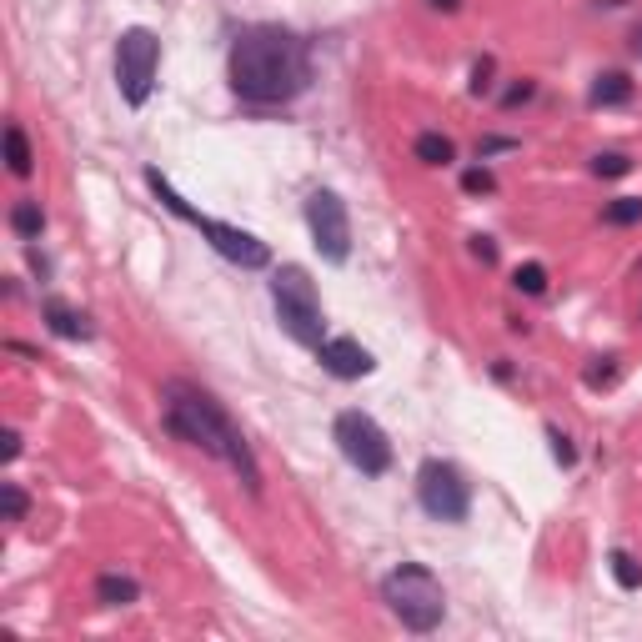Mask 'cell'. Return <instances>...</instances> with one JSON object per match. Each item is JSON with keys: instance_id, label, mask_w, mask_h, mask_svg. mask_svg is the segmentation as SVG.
Here are the masks:
<instances>
[{"instance_id": "25", "label": "cell", "mask_w": 642, "mask_h": 642, "mask_svg": "<svg viewBox=\"0 0 642 642\" xmlns=\"http://www.w3.org/2000/svg\"><path fill=\"white\" fill-rule=\"evenodd\" d=\"M497 151H517V141L512 136H482L477 141V161H492Z\"/></svg>"}, {"instance_id": "17", "label": "cell", "mask_w": 642, "mask_h": 642, "mask_svg": "<svg viewBox=\"0 0 642 642\" xmlns=\"http://www.w3.org/2000/svg\"><path fill=\"white\" fill-rule=\"evenodd\" d=\"M612 582L622 587V592H642V562L632 557V552H612Z\"/></svg>"}, {"instance_id": "5", "label": "cell", "mask_w": 642, "mask_h": 642, "mask_svg": "<svg viewBox=\"0 0 642 642\" xmlns=\"http://www.w3.org/2000/svg\"><path fill=\"white\" fill-rule=\"evenodd\" d=\"M271 306H276V321H281V332L316 352L321 342H327V311H321V296H316V281L301 271V266H281L271 276Z\"/></svg>"}, {"instance_id": "23", "label": "cell", "mask_w": 642, "mask_h": 642, "mask_svg": "<svg viewBox=\"0 0 642 642\" xmlns=\"http://www.w3.org/2000/svg\"><path fill=\"white\" fill-rule=\"evenodd\" d=\"M592 171H597V176H607V181H617V176H627V171H632V161H627L622 151H607V156H597V161H592Z\"/></svg>"}, {"instance_id": "31", "label": "cell", "mask_w": 642, "mask_h": 642, "mask_svg": "<svg viewBox=\"0 0 642 642\" xmlns=\"http://www.w3.org/2000/svg\"><path fill=\"white\" fill-rule=\"evenodd\" d=\"M427 6H432V11H447V16H452V11H462V0H427Z\"/></svg>"}, {"instance_id": "8", "label": "cell", "mask_w": 642, "mask_h": 642, "mask_svg": "<svg viewBox=\"0 0 642 642\" xmlns=\"http://www.w3.org/2000/svg\"><path fill=\"white\" fill-rule=\"evenodd\" d=\"M417 502L432 522H467L472 512V482L462 477V467L442 462V457H427L417 467Z\"/></svg>"}, {"instance_id": "9", "label": "cell", "mask_w": 642, "mask_h": 642, "mask_svg": "<svg viewBox=\"0 0 642 642\" xmlns=\"http://www.w3.org/2000/svg\"><path fill=\"white\" fill-rule=\"evenodd\" d=\"M306 231H311V246L321 251V261L342 266L352 256V216H347V201L337 191H311L306 196Z\"/></svg>"}, {"instance_id": "16", "label": "cell", "mask_w": 642, "mask_h": 642, "mask_svg": "<svg viewBox=\"0 0 642 642\" xmlns=\"http://www.w3.org/2000/svg\"><path fill=\"white\" fill-rule=\"evenodd\" d=\"M412 156H417L422 166H452V161H457V146H452L442 131H422V136L412 141Z\"/></svg>"}, {"instance_id": "18", "label": "cell", "mask_w": 642, "mask_h": 642, "mask_svg": "<svg viewBox=\"0 0 642 642\" xmlns=\"http://www.w3.org/2000/svg\"><path fill=\"white\" fill-rule=\"evenodd\" d=\"M512 286H517L522 296H547V266H542V261H522V266L512 271Z\"/></svg>"}, {"instance_id": "4", "label": "cell", "mask_w": 642, "mask_h": 642, "mask_svg": "<svg viewBox=\"0 0 642 642\" xmlns=\"http://www.w3.org/2000/svg\"><path fill=\"white\" fill-rule=\"evenodd\" d=\"M382 602L392 607V617L407 627V632H437L442 617H447V592L437 582L432 567L422 562H402L382 577Z\"/></svg>"}, {"instance_id": "21", "label": "cell", "mask_w": 642, "mask_h": 642, "mask_svg": "<svg viewBox=\"0 0 642 642\" xmlns=\"http://www.w3.org/2000/svg\"><path fill=\"white\" fill-rule=\"evenodd\" d=\"M462 191H467V196H492V191H497L492 166H467V171H462Z\"/></svg>"}, {"instance_id": "26", "label": "cell", "mask_w": 642, "mask_h": 642, "mask_svg": "<svg viewBox=\"0 0 642 642\" xmlns=\"http://www.w3.org/2000/svg\"><path fill=\"white\" fill-rule=\"evenodd\" d=\"M612 382H617L612 357H602V367H587V387H612Z\"/></svg>"}, {"instance_id": "29", "label": "cell", "mask_w": 642, "mask_h": 642, "mask_svg": "<svg viewBox=\"0 0 642 642\" xmlns=\"http://www.w3.org/2000/svg\"><path fill=\"white\" fill-rule=\"evenodd\" d=\"M627 51H632V61H642V21L632 26V36H627Z\"/></svg>"}, {"instance_id": "19", "label": "cell", "mask_w": 642, "mask_h": 642, "mask_svg": "<svg viewBox=\"0 0 642 642\" xmlns=\"http://www.w3.org/2000/svg\"><path fill=\"white\" fill-rule=\"evenodd\" d=\"M602 221L607 226H637L642 221V196H617L602 206Z\"/></svg>"}, {"instance_id": "6", "label": "cell", "mask_w": 642, "mask_h": 642, "mask_svg": "<svg viewBox=\"0 0 642 642\" xmlns=\"http://www.w3.org/2000/svg\"><path fill=\"white\" fill-rule=\"evenodd\" d=\"M332 437H337V447H342V457L362 472V477H387L392 472V437L377 427V417H367V412H337V422H332Z\"/></svg>"}, {"instance_id": "7", "label": "cell", "mask_w": 642, "mask_h": 642, "mask_svg": "<svg viewBox=\"0 0 642 642\" xmlns=\"http://www.w3.org/2000/svg\"><path fill=\"white\" fill-rule=\"evenodd\" d=\"M156 71H161V41L146 26H131L116 41V86L126 106H146L156 91Z\"/></svg>"}, {"instance_id": "15", "label": "cell", "mask_w": 642, "mask_h": 642, "mask_svg": "<svg viewBox=\"0 0 642 642\" xmlns=\"http://www.w3.org/2000/svg\"><path fill=\"white\" fill-rule=\"evenodd\" d=\"M11 231H16L21 241H41V231H46V211H41V201H36V196H21V201L11 206Z\"/></svg>"}, {"instance_id": "28", "label": "cell", "mask_w": 642, "mask_h": 642, "mask_svg": "<svg viewBox=\"0 0 642 642\" xmlns=\"http://www.w3.org/2000/svg\"><path fill=\"white\" fill-rule=\"evenodd\" d=\"M472 256H477L482 266H492V261H497V246H492V236H472Z\"/></svg>"}, {"instance_id": "27", "label": "cell", "mask_w": 642, "mask_h": 642, "mask_svg": "<svg viewBox=\"0 0 642 642\" xmlns=\"http://www.w3.org/2000/svg\"><path fill=\"white\" fill-rule=\"evenodd\" d=\"M482 91H492V61L487 56L472 66V96H482Z\"/></svg>"}, {"instance_id": "24", "label": "cell", "mask_w": 642, "mask_h": 642, "mask_svg": "<svg viewBox=\"0 0 642 642\" xmlns=\"http://www.w3.org/2000/svg\"><path fill=\"white\" fill-rule=\"evenodd\" d=\"M532 96H537V86H532V81H517V86H507V91H502V111H512V106H527Z\"/></svg>"}, {"instance_id": "1", "label": "cell", "mask_w": 642, "mask_h": 642, "mask_svg": "<svg viewBox=\"0 0 642 642\" xmlns=\"http://www.w3.org/2000/svg\"><path fill=\"white\" fill-rule=\"evenodd\" d=\"M226 81L246 106H291L311 86V46L286 26H246L231 41Z\"/></svg>"}, {"instance_id": "2", "label": "cell", "mask_w": 642, "mask_h": 642, "mask_svg": "<svg viewBox=\"0 0 642 642\" xmlns=\"http://www.w3.org/2000/svg\"><path fill=\"white\" fill-rule=\"evenodd\" d=\"M161 427H166L176 442L201 447L206 457L226 462V467L241 477V487H246L251 497H261V462H256L251 442L241 437V427L226 417V407H221L206 387L181 382V377L166 382V387H161Z\"/></svg>"}, {"instance_id": "14", "label": "cell", "mask_w": 642, "mask_h": 642, "mask_svg": "<svg viewBox=\"0 0 642 642\" xmlns=\"http://www.w3.org/2000/svg\"><path fill=\"white\" fill-rule=\"evenodd\" d=\"M6 166H11V176H31L36 171V151H31V141H26V126H6Z\"/></svg>"}, {"instance_id": "10", "label": "cell", "mask_w": 642, "mask_h": 642, "mask_svg": "<svg viewBox=\"0 0 642 642\" xmlns=\"http://www.w3.org/2000/svg\"><path fill=\"white\" fill-rule=\"evenodd\" d=\"M316 362H321V372H332L337 382H362V377L377 372V357L357 337H327L316 347Z\"/></svg>"}, {"instance_id": "12", "label": "cell", "mask_w": 642, "mask_h": 642, "mask_svg": "<svg viewBox=\"0 0 642 642\" xmlns=\"http://www.w3.org/2000/svg\"><path fill=\"white\" fill-rule=\"evenodd\" d=\"M587 101H592L597 111H602V106H627V101H632V76H627V71H602V76L592 81Z\"/></svg>"}, {"instance_id": "22", "label": "cell", "mask_w": 642, "mask_h": 642, "mask_svg": "<svg viewBox=\"0 0 642 642\" xmlns=\"http://www.w3.org/2000/svg\"><path fill=\"white\" fill-rule=\"evenodd\" d=\"M547 442H552V462H557V467H572V462H577V447H572V437H567L562 427L547 422Z\"/></svg>"}, {"instance_id": "30", "label": "cell", "mask_w": 642, "mask_h": 642, "mask_svg": "<svg viewBox=\"0 0 642 642\" xmlns=\"http://www.w3.org/2000/svg\"><path fill=\"white\" fill-rule=\"evenodd\" d=\"M21 457V432H6V462Z\"/></svg>"}, {"instance_id": "11", "label": "cell", "mask_w": 642, "mask_h": 642, "mask_svg": "<svg viewBox=\"0 0 642 642\" xmlns=\"http://www.w3.org/2000/svg\"><path fill=\"white\" fill-rule=\"evenodd\" d=\"M41 316H46V327H51L61 342H91V316L76 311V306H66L61 296H46V301H41Z\"/></svg>"}, {"instance_id": "13", "label": "cell", "mask_w": 642, "mask_h": 642, "mask_svg": "<svg viewBox=\"0 0 642 642\" xmlns=\"http://www.w3.org/2000/svg\"><path fill=\"white\" fill-rule=\"evenodd\" d=\"M96 602L101 607H131V602H141V582L121 577V572H101L96 577Z\"/></svg>"}, {"instance_id": "20", "label": "cell", "mask_w": 642, "mask_h": 642, "mask_svg": "<svg viewBox=\"0 0 642 642\" xmlns=\"http://www.w3.org/2000/svg\"><path fill=\"white\" fill-rule=\"evenodd\" d=\"M0 512H6V522H26V512H31L26 487H16V482H6V487H0Z\"/></svg>"}, {"instance_id": "3", "label": "cell", "mask_w": 642, "mask_h": 642, "mask_svg": "<svg viewBox=\"0 0 642 642\" xmlns=\"http://www.w3.org/2000/svg\"><path fill=\"white\" fill-rule=\"evenodd\" d=\"M146 186L156 191V201L171 211V216H181L186 226H196L201 236H206V246L216 251V256H226L231 266H241V271H261V266H271V246L261 241V236H251V231H241V226H226V221H216V216H201L156 166H146Z\"/></svg>"}]
</instances>
